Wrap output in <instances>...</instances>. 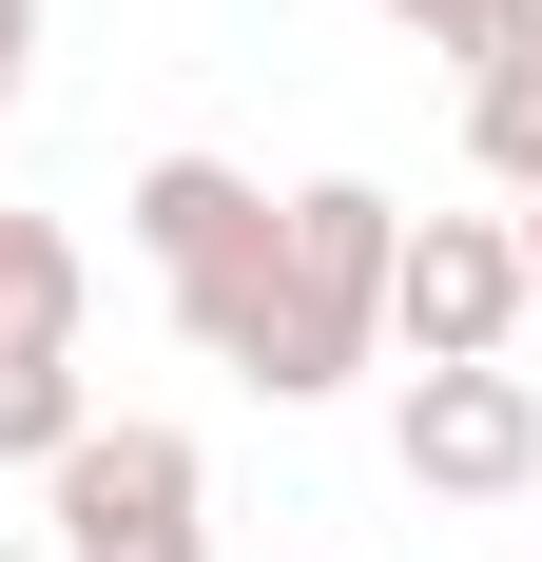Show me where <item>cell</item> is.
Returning <instances> with one entry per match:
<instances>
[{"instance_id":"6","label":"cell","mask_w":542,"mask_h":562,"mask_svg":"<svg viewBox=\"0 0 542 562\" xmlns=\"http://www.w3.org/2000/svg\"><path fill=\"white\" fill-rule=\"evenodd\" d=\"M78 427H98L78 407V330H0V465H58Z\"/></svg>"},{"instance_id":"13","label":"cell","mask_w":542,"mask_h":562,"mask_svg":"<svg viewBox=\"0 0 542 562\" xmlns=\"http://www.w3.org/2000/svg\"><path fill=\"white\" fill-rule=\"evenodd\" d=\"M387 20H407V0H387Z\"/></svg>"},{"instance_id":"3","label":"cell","mask_w":542,"mask_h":562,"mask_svg":"<svg viewBox=\"0 0 542 562\" xmlns=\"http://www.w3.org/2000/svg\"><path fill=\"white\" fill-rule=\"evenodd\" d=\"M387 349L407 369H504L523 349V214H427L387 252Z\"/></svg>"},{"instance_id":"8","label":"cell","mask_w":542,"mask_h":562,"mask_svg":"<svg viewBox=\"0 0 542 562\" xmlns=\"http://www.w3.org/2000/svg\"><path fill=\"white\" fill-rule=\"evenodd\" d=\"M407 40L465 58V78H504V58H542V0H407Z\"/></svg>"},{"instance_id":"5","label":"cell","mask_w":542,"mask_h":562,"mask_svg":"<svg viewBox=\"0 0 542 562\" xmlns=\"http://www.w3.org/2000/svg\"><path fill=\"white\" fill-rule=\"evenodd\" d=\"M252 233H271V194H252L233 156H156V175H136V252H156L174 291H194V272H233Z\"/></svg>"},{"instance_id":"9","label":"cell","mask_w":542,"mask_h":562,"mask_svg":"<svg viewBox=\"0 0 542 562\" xmlns=\"http://www.w3.org/2000/svg\"><path fill=\"white\" fill-rule=\"evenodd\" d=\"M20 78H39V0H0V116H20Z\"/></svg>"},{"instance_id":"1","label":"cell","mask_w":542,"mask_h":562,"mask_svg":"<svg viewBox=\"0 0 542 562\" xmlns=\"http://www.w3.org/2000/svg\"><path fill=\"white\" fill-rule=\"evenodd\" d=\"M387 252H407V214H387L369 175H310L291 214H271V311H252V369L271 407H329L349 369H369V330H387Z\"/></svg>"},{"instance_id":"2","label":"cell","mask_w":542,"mask_h":562,"mask_svg":"<svg viewBox=\"0 0 542 562\" xmlns=\"http://www.w3.org/2000/svg\"><path fill=\"white\" fill-rule=\"evenodd\" d=\"M39 524H58V562H214L174 427H78V447L39 465Z\"/></svg>"},{"instance_id":"4","label":"cell","mask_w":542,"mask_h":562,"mask_svg":"<svg viewBox=\"0 0 542 562\" xmlns=\"http://www.w3.org/2000/svg\"><path fill=\"white\" fill-rule=\"evenodd\" d=\"M387 465H407L427 505H523V485H542V389H523V369H407Z\"/></svg>"},{"instance_id":"11","label":"cell","mask_w":542,"mask_h":562,"mask_svg":"<svg viewBox=\"0 0 542 562\" xmlns=\"http://www.w3.org/2000/svg\"><path fill=\"white\" fill-rule=\"evenodd\" d=\"M523 330H542V194H523Z\"/></svg>"},{"instance_id":"10","label":"cell","mask_w":542,"mask_h":562,"mask_svg":"<svg viewBox=\"0 0 542 562\" xmlns=\"http://www.w3.org/2000/svg\"><path fill=\"white\" fill-rule=\"evenodd\" d=\"M20 272H39V214H0V311H20Z\"/></svg>"},{"instance_id":"12","label":"cell","mask_w":542,"mask_h":562,"mask_svg":"<svg viewBox=\"0 0 542 562\" xmlns=\"http://www.w3.org/2000/svg\"><path fill=\"white\" fill-rule=\"evenodd\" d=\"M20 562H58V543H20Z\"/></svg>"},{"instance_id":"7","label":"cell","mask_w":542,"mask_h":562,"mask_svg":"<svg viewBox=\"0 0 542 562\" xmlns=\"http://www.w3.org/2000/svg\"><path fill=\"white\" fill-rule=\"evenodd\" d=\"M465 156H485L504 194H542V58H504V78H465Z\"/></svg>"}]
</instances>
